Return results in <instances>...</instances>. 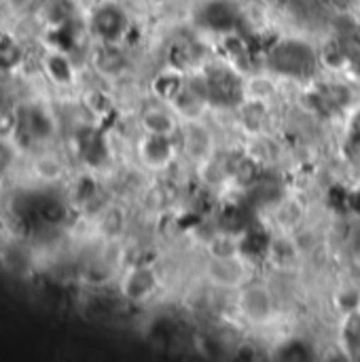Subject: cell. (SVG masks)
<instances>
[{"instance_id":"cell-1","label":"cell","mask_w":360,"mask_h":362,"mask_svg":"<svg viewBox=\"0 0 360 362\" xmlns=\"http://www.w3.org/2000/svg\"><path fill=\"white\" fill-rule=\"evenodd\" d=\"M240 308L242 312L252 320V322H265L269 320L272 312H274V299L269 295V291L261 284H252V286H244L240 291Z\"/></svg>"},{"instance_id":"cell-2","label":"cell","mask_w":360,"mask_h":362,"mask_svg":"<svg viewBox=\"0 0 360 362\" xmlns=\"http://www.w3.org/2000/svg\"><path fill=\"white\" fill-rule=\"evenodd\" d=\"M182 148L193 161L206 163L214 148V138L202 121H187L185 136H182Z\"/></svg>"},{"instance_id":"cell-3","label":"cell","mask_w":360,"mask_h":362,"mask_svg":"<svg viewBox=\"0 0 360 362\" xmlns=\"http://www.w3.org/2000/svg\"><path fill=\"white\" fill-rule=\"evenodd\" d=\"M30 172L42 185H57L66 174V165H64V161H62V157L57 153L42 148V151L32 155Z\"/></svg>"},{"instance_id":"cell-4","label":"cell","mask_w":360,"mask_h":362,"mask_svg":"<svg viewBox=\"0 0 360 362\" xmlns=\"http://www.w3.org/2000/svg\"><path fill=\"white\" fill-rule=\"evenodd\" d=\"M210 282L223 288H240L244 280V267L240 259H229V261H216L212 259L210 269H208Z\"/></svg>"},{"instance_id":"cell-5","label":"cell","mask_w":360,"mask_h":362,"mask_svg":"<svg viewBox=\"0 0 360 362\" xmlns=\"http://www.w3.org/2000/svg\"><path fill=\"white\" fill-rule=\"evenodd\" d=\"M142 127L146 129L149 136H172L176 129V119L174 112H168L163 108H149L142 112Z\"/></svg>"},{"instance_id":"cell-6","label":"cell","mask_w":360,"mask_h":362,"mask_svg":"<svg viewBox=\"0 0 360 362\" xmlns=\"http://www.w3.org/2000/svg\"><path fill=\"white\" fill-rule=\"evenodd\" d=\"M208 255H210V259H216V261L240 259V255H242L240 252V242L233 235H227V233L214 235L208 242Z\"/></svg>"}]
</instances>
